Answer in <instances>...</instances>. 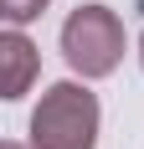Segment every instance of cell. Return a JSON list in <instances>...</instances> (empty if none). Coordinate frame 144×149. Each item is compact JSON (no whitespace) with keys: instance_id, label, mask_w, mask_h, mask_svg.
Wrapping results in <instances>:
<instances>
[{"instance_id":"obj_5","label":"cell","mask_w":144,"mask_h":149,"mask_svg":"<svg viewBox=\"0 0 144 149\" xmlns=\"http://www.w3.org/2000/svg\"><path fill=\"white\" fill-rule=\"evenodd\" d=\"M139 62H144V36H139Z\"/></svg>"},{"instance_id":"obj_2","label":"cell","mask_w":144,"mask_h":149,"mask_svg":"<svg viewBox=\"0 0 144 149\" xmlns=\"http://www.w3.org/2000/svg\"><path fill=\"white\" fill-rule=\"evenodd\" d=\"M62 57L82 77H108L124 62V21L108 5H77L62 21Z\"/></svg>"},{"instance_id":"obj_4","label":"cell","mask_w":144,"mask_h":149,"mask_svg":"<svg viewBox=\"0 0 144 149\" xmlns=\"http://www.w3.org/2000/svg\"><path fill=\"white\" fill-rule=\"evenodd\" d=\"M0 5H5V21H10V26H31L52 0H0Z\"/></svg>"},{"instance_id":"obj_3","label":"cell","mask_w":144,"mask_h":149,"mask_svg":"<svg viewBox=\"0 0 144 149\" xmlns=\"http://www.w3.org/2000/svg\"><path fill=\"white\" fill-rule=\"evenodd\" d=\"M0 57H5V103H15V98H26L31 77H36V67H41V57H36V46H31V36L21 26H10L5 36H0Z\"/></svg>"},{"instance_id":"obj_6","label":"cell","mask_w":144,"mask_h":149,"mask_svg":"<svg viewBox=\"0 0 144 149\" xmlns=\"http://www.w3.org/2000/svg\"><path fill=\"white\" fill-rule=\"evenodd\" d=\"M5 149H26V144H5Z\"/></svg>"},{"instance_id":"obj_1","label":"cell","mask_w":144,"mask_h":149,"mask_svg":"<svg viewBox=\"0 0 144 149\" xmlns=\"http://www.w3.org/2000/svg\"><path fill=\"white\" fill-rule=\"evenodd\" d=\"M98 98L82 82H52L31 108V149H98Z\"/></svg>"}]
</instances>
